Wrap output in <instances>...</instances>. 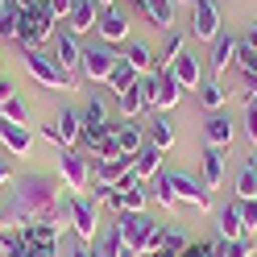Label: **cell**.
Returning a JSON list of instances; mask_svg holds the SVG:
<instances>
[{
	"mask_svg": "<svg viewBox=\"0 0 257 257\" xmlns=\"http://www.w3.org/2000/svg\"><path fill=\"white\" fill-rule=\"evenodd\" d=\"M0 220H5V228H25V224H38V220L67 224L62 179H54V174H38V170L13 179L9 199L0 203Z\"/></svg>",
	"mask_w": 257,
	"mask_h": 257,
	"instance_id": "cell-1",
	"label": "cell"
},
{
	"mask_svg": "<svg viewBox=\"0 0 257 257\" xmlns=\"http://www.w3.org/2000/svg\"><path fill=\"white\" fill-rule=\"evenodd\" d=\"M116 228L124 236V253H158L166 228L154 224L146 212H116Z\"/></svg>",
	"mask_w": 257,
	"mask_h": 257,
	"instance_id": "cell-2",
	"label": "cell"
},
{
	"mask_svg": "<svg viewBox=\"0 0 257 257\" xmlns=\"http://www.w3.org/2000/svg\"><path fill=\"white\" fill-rule=\"evenodd\" d=\"M58 179L71 195H87L95 179V158L83 150H58Z\"/></svg>",
	"mask_w": 257,
	"mask_h": 257,
	"instance_id": "cell-3",
	"label": "cell"
},
{
	"mask_svg": "<svg viewBox=\"0 0 257 257\" xmlns=\"http://www.w3.org/2000/svg\"><path fill=\"white\" fill-rule=\"evenodd\" d=\"M137 87H141V95H146V108H154V112L174 108V104H179V95H183V83L170 75V67L141 75V79H137Z\"/></svg>",
	"mask_w": 257,
	"mask_h": 257,
	"instance_id": "cell-4",
	"label": "cell"
},
{
	"mask_svg": "<svg viewBox=\"0 0 257 257\" xmlns=\"http://www.w3.org/2000/svg\"><path fill=\"white\" fill-rule=\"evenodd\" d=\"M21 62H25V71L38 79L42 87H62V91H71V87H79V79H71L67 71L54 62V54L50 50H21Z\"/></svg>",
	"mask_w": 257,
	"mask_h": 257,
	"instance_id": "cell-5",
	"label": "cell"
},
{
	"mask_svg": "<svg viewBox=\"0 0 257 257\" xmlns=\"http://www.w3.org/2000/svg\"><path fill=\"white\" fill-rule=\"evenodd\" d=\"M67 224H71V232L83 240V245H91V240L100 236V212H95V203L87 195H71L67 199Z\"/></svg>",
	"mask_w": 257,
	"mask_h": 257,
	"instance_id": "cell-6",
	"label": "cell"
},
{
	"mask_svg": "<svg viewBox=\"0 0 257 257\" xmlns=\"http://www.w3.org/2000/svg\"><path fill=\"white\" fill-rule=\"evenodd\" d=\"M128 29H133V21H128V9L124 5H104L100 17H95V38L108 42V46L128 42Z\"/></svg>",
	"mask_w": 257,
	"mask_h": 257,
	"instance_id": "cell-7",
	"label": "cell"
},
{
	"mask_svg": "<svg viewBox=\"0 0 257 257\" xmlns=\"http://www.w3.org/2000/svg\"><path fill=\"white\" fill-rule=\"evenodd\" d=\"M116 62H120V54L112 50L108 42L83 46V79H87V83H108V75H112Z\"/></svg>",
	"mask_w": 257,
	"mask_h": 257,
	"instance_id": "cell-8",
	"label": "cell"
},
{
	"mask_svg": "<svg viewBox=\"0 0 257 257\" xmlns=\"http://www.w3.org/2000/svg\"><path fill=\"white\" fill-rule=\"evenodd\" d=\"M54 62H58V67L62 71H67L71 79H83V46H79V38L71 34V29H58V34H54Z\"/></svg>",
	"mask_w": 257,
	"mask_h": 257,
	"instance_id": "cell-9",
	"label": "cell"
},
{
	"mask_svg": "<svg viewBox=\"0 0 257 257\" xmlns=\"http://www.w3.org/2000/svg\"><path fill=\"white\" fill-rule=\"evenodd\" d=\"M170 187H174V199L179 203H191L195 212H212V195H207L203 179H191L183 170H170Z\"/></svg>",
	"mask_w": 257,
	"mask_h": 257,
	"instance_id": "cell-10",
	"label": "cell"
},
{
	"mask_svg": "<svg viewBox=\"0 0 257 257\" xmlns=\"http://www.w3.org/2000/svg\"><path fill=\"white\" fill-rule=\"evenodd\" d=\"M191 34L203 38V42H212L220 34V9H216V0H191Z\"/></svg>",
	"mask_w": 257,
	"mask_h": 257,
	"instance_id": "cell-11",
	"label": "cell"
},
{
	"mask_svg": "<svg viewBox=\"0 0 257 257\" xmlns=\"http://www.w3.org/2000/svg\"><path fill=\"white\" fill-rule=\"evenodd\" d=\"M17 232L25 236V245H34L42 253H58V240H62V224L58 220H38V224H25Z\"/></svg>",
	"mask_w": 257,
	"mask_h": 257,
	"instance_id": "cell-12",
	"label": "cell"
},
{
	"mask_svg": "<svg viewBox=\"0 0 257 257\" xmlns=\"http://www.w3.org/2000/svg\"><path fill=\"white\" fill-rule=\"evenodd\" d=\"M133 5L158 34H170L174 29V0H133Z\"/></svg>",
	"mask_w": 257,
	"mask_h": 257,
	"instance_id": "cell-13",
	"label": "cell"
},
{
	"mask_svg": "<svg viewBox=\"0 0 257 257\" xmlns=\"http://www.w3.org/2000/svg\"><path fill=\"white\" fill-rule=\"evenodd\" d=\"M95 17H100V5L95 0H71V13H67V29L75 38L95 34Z\"/></svg>",
	"mask_w": 257,
	"mask_h": 257,
	"instance_id": "cell-14",
	"label": "cell"
},
{
	"mask_svg": "<svg viewBox=\"0 0 257 257\" xmlns=\"http://www.w3.org/2000/svg\"><path fill=\"white\" fill-rule=\"evenodd\" d=\"M236 46H240V38L232 34V29H220V34L212 38V58H207V62H212L216 75H224V67L236 62Z\"/></svg>",
	"mask_w": 257,
	"mask_h": 257,
	"instance_id": "cell-15",
	"label": "cell"
},
{
	"mask_svg": "<svg viewBox=\"0 0 257 257\" xmlns=\"http://www.w3.org/2000/svg\"><path fill=\"white\" fill-rule=\"evenodd\" d=\"M0 146H5L13 158H25L29 146H34V137H29V128H25V124H13V120L0 116Z\"/></svg>",
	"mask_w": 257,
	"mask_h": 257,
	"instance_id": "cell-16",
	"label": "cell"
},
{
	"mask_svg": "<svg viewBox=\"0 0 257 257\" xmlns=\"http://www.w3.org/2000/svg\"><path fill=\"white\" fill-rule=\"evenodd\" d=\"M245 236V224H240V203H224L216 212V240H240Z\"/></svg>",
	"mask_w": 257,
	"mask_h": 257,
	"instance_id": "cell-17",
	"label": "cell"
},
{
	"mask_svg": "<svg viewBox=\"0 0 257 257\" xmlns=\"http://www.w3.org/2000/svg\"><path fill=\"white\" fill-rule=\"evenodd\" d=\"M170 75L179 79L183 87H199V83H203V62H199L195 54H191V50H183L179 58L170 62Z\"/></svg>",
	"mask_w": 257,
	"mask_h": 257,
	"instance_id": "cell-18",
	"label": "cell"
},
{
	"mask_svg": "<svg viewBox=\"0 0 257 257\" xmlns=\"http://www.w3.org/2000/svg\"><path fill=\"white\" fill-rule=\"evenodd\" d=\"M54 128H58V146H62V150H75L79 137H83V120H79L75 108H62L58 120H54Z\"/></svg>",
	"mask_w": 257,
	"mask_h": 257,
	"instance_id": "cell-19",
	"label": "cell"
},
{
	"mask_svg": "<svg viewBox=\"0 0 257 257\" xmlns=\"http://www.w3.org/2000/svg\"><path fill=\"white\" fill-rule=\"evenodd\" d=\"M158 170H162V150L146 141V146H141V150L133 154V174H137V183H150Z\"/></svg>",
	"mask_w": 257,
	"mask_h": 257,
	"instance_id": "cell-20",
	"label": "cell"
},
{
	"mask_svg": "<svg viewBox=\"0 0 257 257\" xmlns=\"http://www.w3.org/2000/svg\"><path fill=\"white\" fill-rule=\"evenodd\" d=\"M146 203H150V191H146V183L116 187V195H112V207H116V212H146Z\"/></svg>",
	"mask_w": 257,
	"mask_h": 257,
	"instance_id": "cell-21",
	"label": "cell"
},
{
	"mask_svg": "<svg viewBox=\"0 0 257 257\" xmlns=\"http://www.w3.org/2000/svg\"><path fill=\"white\" fill-rule=\"evenodd\" d=\"M203 137H207V146L228 150V141H232V120L224 116V112H212V116L203 120Z\"/></svg>",
	"mask_w": 257,
	"mask_h": 257,
	"instance_id": "cell-22",
	"label": "cell"
},
{
	"mask_svg": "<svg viewBox=\"0 0 257 257\" xmlns=\"http://www.w3.org/2000/svg\"><path fill=\"white\" fill-rule=\"evenodd\" d=\"M128 67H133L137 75H150V71H158V58H154V50L146 42H124V54H120Z\"/></svg>",
	"mask_w": 257,
	"mask_h": 257,
	"instance_id": "cell-23",
	"label": "cell"
},
{
	"mask_svg": "<svg viewBox=\"0 0 257 257\" xmlns=\"http://www.w3.org/2000/svg\"><path fill=\"white\" fill-rule=\"evenodd\" d=\"M0 249H5V257H54V253H42L34 245H25V236L17 228H0Z\"/></svg>",
	"mask_w": 257,
	"mask_h": 257,
	"instance_id": "cell-24",
	"label": "cell"
},
{
	"mask_svg": "<svg viewBox=\"0 0 257 257\" xmlns=\"http://www.w3.org/2000/svg\"><path fill=\"white\" fill-rule=\"evenodd\" d=\"M116 141H120V154L133 158L141 146H146V128H141L137 120H116Z\"/></svg>",
	"mask_w": 257,
	"mask_h": 257,
	"instance_id": "cell-25",
	"label": "cell"
},
{
	"mask_svg": "<svg viewBox=\"0 0 257 257\" xmlns=\"http://www.w3.org/2000/svg\"><path fill=\"white\" fill-rule=\"evenodd\" d=\"M199 162H203V187H207V191H212V187H220V183H224V150L207 146Z\"/></svg>",
	"mask_w": 257,
	"mask_h": 257,
	"instance_id": "cell-26",
	"label": "cell"
},
{
	"mask_svg": "<svg viewBox=\"0 0 257 257\" xmlns=\"http://www.w3.org/2000/svg\"><path fill=\"white\" fill-rule=\"evenodd\" d=\"M116 104H120V120H137L141 112H150V108H146V95H141L137 83L128 87V91H120V95H116Z\"/></svg>",
	"mask_w": 257,
	"mask_h": 257,
	"instance_id": "cell-27",
	"label": "cell"
},
{
	"mask_svg": "<svg viewBox=\"0 0 257 257\" xmlns=\"http://www.w3.org/2000/svg\"><path fill=\"white\" fill-rule=\"evenodd\" d=\"M146 141H150V146H158L162 154L174 146V128H170V120L162 116V112H158V116L150 120V128H146Z\"/></svg>",
	"mask_w": 257,
	"mask_h": 257,
	"instance_id": "cell-28",
	"label": "cell"
},
{
	"mask_svg": "<svg viewBox=\"0 0 257 257\" xmlns=\"http://www.w3.org/2000/svg\"><path fill=\"white\" fill-rule=\"evenodd\" d=\"M236 62H240V71H257V25H249L245 34H240Z\"/></svg>",
	"mask_w": 257,
	"mask_h": 257,
	"instance_id": "cell-29",
	"label": "cell"
},
{
	"mask_svg": "<svg viewBox=\"0 0 257 257\" xmlns=\"http://www.w3.org/2000/svg\"><path fill=\"white\" fill-rule=\"evenodd\" d=\"M183 50H187V38L179 34V29H170V34L162 38V50H158V54H154V58H158V71H162V67H170V62H174V58H179Z\"/></svg>",
	"mask_w": 257,
	"mask_h": 257,
	"instance_id": "cell-30",
	"label": "cell"
},
{
	"mask_svg": "<svg viewBox=\"0 0 257 257\" xmlns=\"http://www.w3.org/2000/svg\"><path fill=\"white\" fill-rule=\"evenodd\" d=\"M79 120H83V128H95V124H108V108L95 91H87V104L79 108Z\"/></svg>",
	"mask_w": 257,
	"mask_h": 257,
	"instance_id": "cell-31",
	"label": "cell"
},
{
	"mask_svg": "<svg viewBox=\"0 0 257 257\" xmlns=\"http://www.w3.org/2000/svg\"><path fill=\"white\" fill-rule=\"evenodd\" d=\"M150 195L162 203V207H179V199H174V187H170V170H158L150 179Z\"/></svg>",
	"mask_w": 257,
	"mask_h": 257,
	"instance_id": "cell-32",
	"label": "cell"
},
{
	"mask_svg": "<svg viewBox=\"0 0 257 257\" xmlns=\"http://www.w3.org/2000/svg\"><path fill=\"white\" fill-rule=\"evenodd\" d=\"M137 79H141V75H137V71H133V67H128V62L120 58L116 67H112V75H108V87H112V91L120 95V91H128V87H133Z\"/></svg>",
	"mask_w": 257,
	"mask_h": 257,
	"instance_id": "cell-33",
	"label": "cell"
},
{
	"mask_svg": "<svg viewBox=\"0 0 257 257\" xmlns=\"http://www.w3.org/2000/svg\"><path fill=\"white\" fill-rule=\"evenodd\" d=\"M0 116H5V120H13V124H29V104L21 100V95H13V100H5V104H0Z\"/></svg>",
	"mask_w": 257,
	"mask_h": 257,
	"instance_id": "cell-34",
	"label": "cell"
},
{
	"mask_svg": "<svg viewBox=\"0 0 257 257\" xmlns=\"http://www.w3.org/2000/svg\"><path fill=\"white\" fill-rule=\"evenodd\" d=\"M216 253L220 257H253V240L240 236V240H216Z\"/></svg>",
	"mask_w": 257,
	"mask_h": 257,
	"instance_id": "cell-35",
	"label": "cell"
},
{
	"mask_svg": "<svg viewBox=\"0 0 257 257\" xmlns=\"http://www.w3.org/2000/svg\"><path fill=\"white\" fill-rule=\"evenodd\" d=\"M199 100H203V108L216 112V108L224 104V87L216 83V79H203V83H199Z\"/></svg>",
	"mask_w": 257,
	"mask_h": 257,
	"instance_id": "cell-36",
	"label": "cell"
},
{
	"mask_svg": "<svg viewBox=\"0 0 257 257\" xmlns=\"http://www.w3.org/2000/svg\"><path fill=\"white\" fill-rule=\"evenodd\" d=\"M236 199H257V170H253V166L240 170V179H236Z\"/></svg>",
	"mask_w": 257,
	"mask_h": 257,
	"instance_id": "cell-37",
	"label": "cell"
},
{
	"mask_svg": "<svg viewBox=\"0 0 257 257\" xmlns=\"http://www.w3.org/2000/svg\"><path fill=\"white\" fill-rule=\"evenodd\" d=\"M187 245H191V240H187L183 232H166V236H162V245H158V253H162V257H179Z\"/></svg>",
	"mask_w": 257,
	"mask_h": 257,
	"instance_id": "cell-38",
	"label": "cell"
},
{
	"mask_svg": "<svg viewBox=\"0 0 257 257\" xmlns=\"http://www.w3.org/2000/svg\"><path fill=\"white\" fill-rule=\"evenodd\" d=\"M179 257H220V253H216V240H191Z\"/></svg>",
	"mask_w": 257,
	"mask_h": 257,
	"instance_id": "cell-39",
	"label": "cell"
},
{
	"mask_svg": "<svg viewBox=\"0 0 257 257\" xmlns=\"http://www.w3.org/2000/svg\"><path fill=\"white\" fill-rule=\"evenodd\" d=\"M240 203V224L245 232H257V199H236Z\"/></svg>",
	"mask_w": 257,
	"mask_h": 257,
	"instance_id": "cell-40",
	"label": "cell"
},
{
	"mask_svg": "<svg viewBox=\"0 0 257 257\" xmlns=\"http://www.w3.org/2000/svg\"><path fill=\"white\" fill-rule=\"evenodd\" d=\"M245 133H249V141L257 146V100H253V95L245 100Z\"/></svg>",
	"mask_w": 257,
	"mask_h": 257,
	"instance_id": "cell-41",
	"label": "cell"
},
{
	"mask_svg": "<svg viewBox=\"0 0 257 257\" xmlns=\"http://www.w3.org/2000/svg\"><path fill=\"white\" fill-rule=\"evenodd\" d=\"M46 13H50L54 21H67V13H71V0H42Z\"/></svg>",
	"mask_w": 257,
	"mask_h": 257,
	"instance_id": "cell-42",
	"label": "cell"
},
{
	"mask_svg": "<svg viewBox=\"0 0 257 257\" xmlns=\"http://www.w3.org/2000/svg\"><path fill=\"white\" fill-rule=\"evenodd\" d=\"M9 183H13V166L5 162V158H0V191H5Z\"/></svg>",
	"mask_w": 257,
	"mask_h": 257,
	"instance_id": "cell-43",
	"label": "cell"
},
{
	"mask_svg": "<svg viewBox=\"0 0 257 257\" xmlns=\"http://www.w3.org/2000/svg\"><path fill=\"white\" fill-rule=\"evenodd\" d=\"M240 83H245V91H257V71H240Z\"/></svg>",
	"mask_w": 257,
	"mask_h": 257,
	"instance_id": "cell-44",
	"label": "cell"
},
{
	"mask_svg": "<svg viewBox=\"0 0 257 257\" xmlns=\"http://www.w3.org/2000/svg\"><path fill=\"white\" fill-rule=\"evenodd\" d=\"M42 137L50 141V146H58V128H54V124H42ZM58 150H62V146H58Z\"/></svg>",
	"mask_w": 257,
	"mask_h": 257,
	"instance_id": "cell-45",
	"label": "cell"
},
{
	"mask_svg": "<svg viewBox=\"0 0 257 257\" xmlns=\"http://www.w3.org/2000/svg\"><path fill=\"white\" fill-rule=\"evenodd\" d=\"M13 95H17V91H13V83H9V79H0V104L13 100Z\"/></svg>",
	"mask_w": 257,
	"mask_h": 257,
	"instance_id": "cell-46",
	"label": "cell"
},
{
	"mask_svg": "<svg viewBox=\"0 0 257 257\" xmlns=\"http://www.w3.org/2000/svg\"><path fill=\"white\" fill-rule=\"evenodd\" d=\"M71 257H91V245H83V240H75V249H71Z\"/></svg>",
	"mask_w": 257,
	"mask_h": 257,
	"instance_id": "cell-47",
	"label": "cell"
},
{
	"mask_svg": "<svg viewBox=\"0 0 257 257\" xmlns=\"http://www.w3.org/2000/svg\"><path fill=\"white\" fill-rule=\"evenodd\" d=\"M249 166H253V170H257V146H253V158H249Z\"/></svg>",
	"mask_w": 257,
	"mask_h": 257,
	"instance_id": "cell-48",
	"label": "cell"
},
{
	"mask_svg": "<svg viewBox=\"0 0 257 257\" xmlns=\"http://www.w3.org/2000/svg\"><path fill=\"white\" fill-rule=\"evenodd\" d=\"M95 5H100V9H104V5H120V0H95Z\"/></svg>",
	"mask_w": 257,
	"mask_h": 257,
	"instance_id": "cell-49",
	"label": "cell"
},
{
	"mask_svg": "<svg viewBox=\"0 0 257 257\" xmlns=\"http://www.w3.org/2000/svg\"><path fill=\"white\" fill-rule=\"evenodd\" d=\"M128 257H150V253H128Z\"/></svg>",
	"mask_w": 257,
	"mask_h": 257,
	"instance_id": "cell-50",
	"label": "cell"
},
{
	"mask_svg": "<svg viewBox=\"0 0 257 257\" xmlns=\"http://www.w3.org/2000/svg\"><path fill=\"white\" fill-rule=\"evenodd\" d=\"M5 5H9V0H0V9H5Z\"/></svg>",
	"mask_w": 257,
	"mask_h": 257,
	"instance_id": "cell-51",
	"label": "cell"
},
{
	"mask_svg": "<svg viewBox=\"0 0 257 257\" xmlns=\"http://www.w3.org/2000/svg\"><path fill=\"white\" fill-rule=\"evenodd\" d=\"M0 228H5V220H0Z\"/></svg>",
	"mask_w": 257,
	"mask_h": 257,
	"instance_id": "cell-52",
	"label": "cell"
},
{
	"mask_svg": "<svg viewBox=\"0 0 257 257\" xmlns=\"http://www.w3.org/2000/svg\"><path fill=\"white\" fill-rule=\"evenodd\" d=\"M253 100H257V91H253Z\"/></svg>",
	"mask_w": 257,
	"mask_h": 257,
	"instance_id": "cell-53",
	"label": "cell"
},
{
	"mask_svg": "<svg viewBox=\"0 0 257 257\" xmlns=\"http://www.w3.org/2000/svg\"><path fill=\"white\" fill-rule=\"evenodd\" d=\"M128 5H133V0H128Z\"/></svg>",
	"mask_w": 257,
	"mask_h": 257,
	"instance_id": "cell-54",
	"label": "cell"
},
{
	"mask_svg": "<svg viewBox=\"0 0 257 257\" xmlns=\"http://www.w3.org/2000/svg\"><path fill=\"white\" fill-rule=\"evenodd\" d=\"M0 79H5V75H0Z\"/></svg>",
	"mask_w": 257,
	"mask_h": 257,
	"instance_id": "cell-55",
	"label": "cell"
}]
</instances>
